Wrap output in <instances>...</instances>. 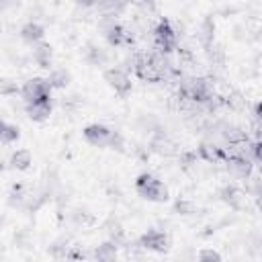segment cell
I'll return each mask as SVG.
<instances>
[{
	"mask_svg": "<svg viewBox=\"0 0 262 262\" xmlns=\"http://www.w3.org/2000/svg\"><path fill=\"white\" fill-rule=\"evenodd\" d=\"M98 29L104 35V39L108 41L111 47H129L133 43V35L127 27H123L115 16H106L100 14L98 18Z\"/></svg>",
	"mask_w": 262,
	"mask_h": 262,
	"instance_id": "obj_1",
	"label": "cell"
},
{
	"mask_svg": "<svg viewBox=\"0 0 262 262\" xmlns=\"http://www.w3.org/2000/svg\"><path fill=\"white\" fill-rule=\"evenodd\" d=\"M135 190H137V194L141 199H145L149 203H164V201H168V186L160 178L149 174V172H143V174L137 176Z\"/></svg>",
	"mask_w": 262,
	"mask_h": 262,
	"instance_id": "obj_2",
	"label": "cell"
},
{
	"mask_svg": "<svg viewBox=\"0 0 262 262\" xmlns=\"http://www.w3.org/2000/svg\"><path fill=\"white\" fill-rule=\"evenodd\" d=\"M154 33V45H156V51L160 53H172L176 47H178V33L176 29L172 27L170 20H158V25L151 29Z\"/></svg>",
	"mask_w": 262,
	"mask_h": 262,
	"instance_id": "obj_3",
	"label": "cell"
},
{
	"mask_svg": "<svg viewBox=\"0 0 262 262\" xmlns=\"http://www.w3.org/2000/svg\"><path fill=\"white\" fill-rule=\"evenodd\" d=\"M51 86L47 82V78H31L23 84L20 88V96L25 100V104L29 102H37V100H45V98H51Z\"/></svg>",
	"mask_w": 262,
	"mask_h": 262,
	"instance_id": "obj_4",
	"label": "cell"
},
{
	"mask_svg": "<svg viewBox=\"0 0 262 262\" xmlns=\"http://www.w3.org/2000/svg\"><path fill=\"white\" fill-rule=\"evenodd\" d=\"M113 129H108L106 125L102 123H90L84 127L82 135L84 139L92 145V147H108L111 145V139H113Z\"/></svg>",
	"mask_w": 262,
	"mask_h": 262,
	"instance_id": "obj_5",
	"label": "cell"
},
{
	"mask_svg": "<svg viewBox=\"0 0 262 262\" xmlns=\"http://www.w3.org/2000/svg\"><path fill=\"white\" fill-rule=\"evenodd\" d=\"M104 82H106L119 96H127V94L131 92V88H133V82H131L129 74H127L125 70H121V68H108V70L104 72Z\"/></svg>",
	"mask_w": 262,
	"mask_h": 262,
	"instance_id": "obj_6",
	"label": "cell"
},
{
	"mask_svg": "<svg viewBox=\"0 0 262 262\" xmlns=\"http://www.w3.org/2000/svg\"><path fill=\"white\" fill-rule=\"evenodd\" d=\"M227 172L235 178H250L252 170H254V162L248 158V156H242V154H233L229 158L223 160Z\"/></svg>",
	"mask_w": 262,
	"mask_h": 262,
	"instance_id": "obj_7",
	"label": "cell"
},
{
	"mask_svg": "<svg viewBox=\"0 0 262 262\" xmlns=\"http://www.w3.org/2000/svg\"><path fill=\"white\" fill-rule=\"evenodd\" d=\"M168 235L160 229H147L139 239H137V246L143 248V250H149V252H164L168 250Z\"/></svg>",
	"mask_w": 262,
	"mask_h": 262,
	"instance_id": "obj_8",
	"label": "cell"
},
{
	"mask_svg": "<svg viewBox=\"0 0 262 262\" xmlns=\"http://www.w3.org/2000/svg\"><path fill=\"white\" fill-rule=\"evenodd\" d=\"M27 108V115L31 121H37V123H43L49 119L51 115V98H45V100H37V102H29L25 104Z\"/></svg>",
	"mask_w": 262,
	"mask_h": 262,
	"instance_id": "obj_9",
	"label": "cell"
},
{
	"mask_svg": "<svg viewBox=\"0 0 262 262\" xmlns=\"http://www.w3.org/2000/svg\"><path fill=\"white\" fill-rule=\"evenodd\" d=\"M33 59H35V63H37L39 68L49 70L51 63H53V49H51V45L45 43V41L35 43V45H33Z\"/></svg>",
	"mask_w": 262,
	"mask_h": 262,
	"instance_id": "obj_10",
	"label": "cell"
},
{
	"mask_svg": "<svg viewBox=\"0 0 262 262\" xmlns=\"http://www.w3.org/2000/svg\"><path fill=\"white\" fill-rule=\"evenodd\" d=\"M43 37H45V29L39 25V23H27L23 29H20V39L25 41V43H29V45H35V43H39V41H43Z\"/></svg>",
	"mask_w": 262,
	"mask_h": 262,
	"instance_id": "obj_11",
	"label": "cell"
},
{
	"mask_svg": "<svg viewBox=\"0 0 262 262\" xmlns=\"http://www.w3.org/2000/svg\"><path fill=\"white\" fill-rule=\"evenodd\" d=\"M31 164H33V156H31V151L25 149V147H23V149H16V151L10 156V160H8V168H10V170H18V172L29 170Z\"/></svg>",
	"mask_w": 262,
	"mask_h": 262,
	"instance_id": "obj_12",
	"label": "cell"
},
{
	"mask_svg": "<svg viewBox=\"0 0 262 262\" xmlns=\"http://www.w3.org/2000/svg\"><path fill=\"white\" fill-rule=\"evenodd\" d=\"M96 8H98V12L100 14H106V16H119V14H123L125 12V0H96V4H94Z\"/></svg>",
	"mask_w": 262,
	"mask_h": 262,
	"instance_id": "obj_13",
	"label": "cell"
},
{
	"mask_svg": "<svg viewBox=\"0 0 262 262\" xmlns=\"http://www.w3.org/2000/svg\"><path fill=\"white\" fill-rule=\"evenodd\" d=\"M199 156L205 160V162H209V164H215V162H223L227 156H225V151L221 149V147H217V145H211V143H203L201 147H199Z\"/></svg>",
	"mask_w": 262,
	"mask_h": 262,
	"instance_id": "obj_14",
	"label": "cell"
},
{
	"mask_svg": "<svg viewBox=\"0 0 262 262\" xmlns=\"http://www.w3.org/2000/svg\"><path fill=\"white\" fill-rule=\"evenodd\" d=\"M221 199L231 207V209H239L242 207V201H244V192L233 186V184H227L221 188Z\"/></svg>",
	"mask_w": 262,
	"mask_h": 262,
	"instance_id": "obj_15",
	"label": "cell"
},
{
	"mask_svg": "<svg viewBox=\"0 0 262 262\" xmlns=\"http://www.w3.org/2000/svg\"><path fill=\"white\" fill-rule=\"evenodd\" d=\"M47 82H49L51 88H66L70 84V72L63 70V68H55V70L49 72Z\"/></svg>",
	"mask_w": 262,
	"mask_h": 262,
	"instance_id": "obj_16",
	"label": "cell"
},
{
	"mask_svg": "<svg viewBox=\"0 0 262 262\" xmlns=\"http://www.w3.org/2000/svg\"><path fill=\"white\" fill-rule=\"evenodd\" d=\"M94 258L96 260H102V262L115 260L117 258V242H104V244H100L94 250Z\"/></svg>",
	"mask_w": 262,
	"mask_h": 262,
	"instance_id": "obj_17",
	"label": "cell"
},
{
	"mask_svg": "<svg viewBox=\"0 0 262 262\" xmlns=\"http://www.w3.org/2000/svg\"><path fill=\"white\" fill-rule=\"evenodd\" d=\"M213 31H215V25L211 23V20H205L201 27H199V33H196V37H199V41H201V45H211L213 43Z\"/></svg>",
	"mask_w": 262,
	"mask_h": 262,
	"instance_id": "obj_18",
	"label": "cell"
},
{
	"mask_svg": "<svg viewBox=\"0 0 262 262\" xmlns=\"http://www.w3.org/2000/svg\"><path fill=\"white\" fill-rule=\"evenodd\" d=\"M18 92H20V88L14 78H6V76L0 78V96H14Z\"/></svg>",
	"mask_w": 262,
	"mask_h": 262,
	"instance_id": "obj_19",
	"label": "cell"
},
{
	"mask_svg": "<svg viewBox=\"0 0 262 262\" xmlns=\"http://www.w3.org/2000/svg\"><path fill=\"white\" fill-rule=\"evenodd\" d=\"M18 137H20V131H18V127H16V125H10V123H6L4 131H2V137H0V143H2V145H10V143H14Z\"/></svg>",
	"mask_w": 262,
	"mask_h": 262,
	"instance_id": "obj_20",
	"label": "cell"
},
{
	"mask_svg": "<svg viewBox=\"0 0 262 262\" xmlns=\"http://www.w3.org/2000/svg\"><path fill=\"white\" fill-rule=\"evenodd\" d=\"M104 51H102V47H96V45H90V51H88V59L92 61V63H102L104 61Z\"/></svg>",
	"mask_w": 262,
	"mask_h": 262,
	"instance_id": "obj_21",
	"label": "cell"
},
{
	"mask_svg": "<svg viewBox=\"0 0 262 262\" xmlns=\"http://www.w3.org/2000/svg\"><path fill=\"white\" fill-rule=\"evenodd\" d=\"M176 211H180L182 215H190V213H194V211H196V207H194V203H192V201L178 199V201H176Z\"/></svg>",
	"mask_w": 262,
	"mask_h": 262,
	"instance_id": "obj_22",
	"label": "cell"
},
{
	"mask_svg": "<svg viewBox=\"0 0 262 262\" xmlns=\"http://www.w3.org/2000/svg\"><path fill=\"white\" fill-rule=\"evenodd\" d=\"M74 219H76L78 223H82V225H88V223H92V221H94L92 213H88L86 209H84V211H82V209H78V211L74 213Z\"/></svg>",
	"mask_w": 262,
	"mask_h": 262,
	"instance_id": "obj_23",
	"label": "cell"
},
{
	"mask_svg": "<svg viewBox=\"0 0 262 262\" xmlns=\"http://www.w3.org/2000/svg\"><path fill=\"white\" fill-rule=\"evenodd\" d=\"M199 260H221V256L215 250H201L199 252Z\"/></svg>",
	"mask_w": 262,
	"mask_h": 262,
	"instance_id": "obj_24",
	"label": "cell"
},
{
	"mask_svg": "<svg viewBox=\"0 0 262 262\" xmlns=\"http://www.w3.org/2000/svg\"><path fill=\"white\" fill-rule=\"evenodd\" d=\"M76 4H78V6H82V8H90V6H94V4H96V0H76Z\"/></svg>",
	"mask_w": 262,
	"mask_h": 262,
	"instance_id": "obj_25",
	"label": "cell"
},
{
	"mask_svg": "<svg viewBox=\"0 0 262 262\" xmlns=\"http://www.w3.org/2000/svg\"><path fill=\"white\" fill-rule=\"evenodd\" d=\"M8 4H10V0H0V10H4Z\"/></svg>",
	"mask_w": 262,
	"mask_h": 262,
	"instance_id": "obj_26",
	"label": "cell"
},
{
	"mask_svg": "<svg viewBox=\"0 0 262 262\" xmlns=\"http://www.w3.org/2000/svg\"><path fill=\"white\" fill-rule=\"evenodd\" d=\"M4 127H6V121H4V119H0V137H2V131H4Z\"/></svg>",
	"mask_w": 262,
	"mask_h": 262,
	"instance_id": "obj_27",
	"label": "cell"
},
{
	"mask_svg": "<svg viewBox=\"0 0 262 262\" xmlns=\"http://www.w3.org/2000/svg\"><path fill=\"white\" fill-rule=\"evenodd\" d=\"M2 168H4V164H2V160H0V172H2Z\"/></svg>",
	"mask_w": 262,
	"mask_h": 262,
	"instance_id": "obj_28",
	"label": "cell"
}]
</instances>
